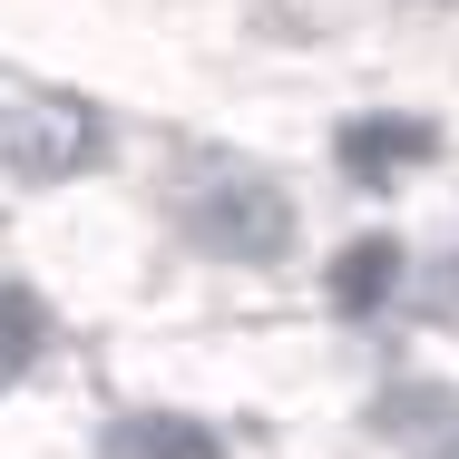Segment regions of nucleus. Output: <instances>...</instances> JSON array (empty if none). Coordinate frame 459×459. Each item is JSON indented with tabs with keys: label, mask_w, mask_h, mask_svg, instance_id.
I'll list each match as a JSON object with an SVG mask.
<instances>
[{
	"label": "nucleus",
	"mask_w": 459,
	"mask_h": 459,
	"mask_svg": "<svg viewBox=\"0 0 459 459\" xmlns=\"http://www.w3.org/2000/svg\"><path fill=\"white\" fill-rule=\"evenodd\" d=\"M195 235H205L215 255H274L283 235H293V215H283L274 186H255V177H205V195H195Z\"/></svg>",
	"instance_id": "1"
},
{
	"label": "nucleus",
	"mask_w": 459,
	"mask_h": 459,
	"mask_svg": "<svg viewBox=\"0 0 459 459\" xmlns=\"http://www.w3.org/2000/svg\"><path fill=\"white\" fill-rule=\"evenodd\" d=\"M79 157H89V117H79L69 98H39L30 117H10V167L59 177V167H79Z\"/></svg>",
	"instance_id": "2"
},
{
	"label": "nucleus",
	"mask_w": 459,
	"mask_h": 459,
	"mask_svg": "<svg viewBox=\"0 0 459 459\" xmlns=\"http://www.w3.org/2000/svg\"><path fill=\"white\" fill-rule=\"evenodd\" d=\"M108 459H225V440L205 420H177V411H137L108 430Z\"/></svg>",
	"instance_id": "3"
},
{
	"label": "nucleus",
	"mask_w": 459,
	"mask_h": 459,
	"mask_svg": "<svg viewBox=\"0 0 459 459\" xmlns=\"http://www.w3.org/2000/svg\"><path fill=\"white\" fill-rule=\"evenodd\" d=\"M342 157L352 167H411V157H430V127L420 117H362V127H342Z\"/></svg>",
	"instance_id": "4"
},
{
	"label": "nucleus",
	"mask_w": 459,
	"mask_h": 459,
	"mask_svg": "<svg viewBox=\"0 0 459 459\" xmlns=\"http://www.w3.org/2000/svg\"><path fill=\"white\" fill-rule=\"evenodd\" d=\"M391 274H401V245L371 235V245H352V255L333 264V303H342V313H371V303L391 293Z\"/></svg>",
	"instance_id": "5"
},
{
	"label": "nucleus",
	"mask_w": 459,
	"mask_h": 459,
	"mask_svg": "<svg viewBox=\"0 0 459 459\" xmlns=\"http://www.w3.org/2000/svg\"><path fill=\"white\" fill-rule=\"evenodd\" d=\"M30 352H39V303L20 283H0V371H20Z\"/></svg>",
	"instance_id": "6"
}]
</instances>
